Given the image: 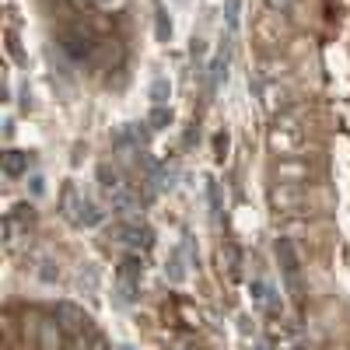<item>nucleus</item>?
<instances>
[{
    "label": "nucleus",
    "instance_id": "obj_1",
    "mask_svg": "<svg viewBox=\"0 0 350 350\" xmlns=\"http://www.w3.org/2000/svg\"><path fill=\"white\" fill-rule=\"evenodd\" d=\"M308 144V133L301 126V109H284L280 116H273V123L267 130V148L277 158H301Z\"/></svg>",
    "mask_w": 350,
    "mask_h": 350
},
{
    "label": "nucleus",
    "instance_id": "obj_2",
    "mask_svg": "<svg viewBox=\"0 0 350 350\" xmlns=\"http://www.w3.org/2000/svg\"><path fill=\"white\" fill-rule=\"evenodd\" d=\"M95 179H98V189H102V196L109 200V207L112 211H120V214H133V211H140V189H133L130 183H126V175L116 168L112 161H102L98 168H95Z\"/></svg>",
    "mask_w": 350,
    "mask_h": 350
},
{
    "label": "nucleus",
    "instance_id": "obj_3",
    "mask_svg": "<svg viewBox=\"0 0 350 350\" xmlns=\"http://www.w3.org/2000/svg\"><path fill=\"white\" fill-rule=\"evenodd\" d=\"M56 46H60V53L67 56V60H74V64H92L98 42H92V36L81 32V28H64V32L56 36Z\"/></svg>",
    "mask_w": 350,
    "mask_h": 350
},
{
    "label": "nucleus",
    "instance_id": "obj_4",
    "mask_svg": "<svg viewBox=\"0 0 350 350\" xmlns=\"http://www.w3.org/2000/svg\"><path fill=\"white\" fill-rule=\"evenodd\" d=\"M270 207L277 214H298L305 207V186H291V183H273L270 186Z\"/></svg>",
    "mask_w": 350,
    "mask_h": 350
},
{
    "label": "nucleus",
    "instance_id": "obj_5",
    "mask_svg": "<svg viewBox=\"0 0 350 350\" xmlns=\"http://www.w3.org/2000/svg\"><path fill=\"white\" fill-rule=\"evenodd\" d=\"M56 323H60L64 333H70L74 340H77V336H88V333H95V329H92V315H88L84 308H77V305H70V301H60V305H56Z\"/></svg>",
    "mask_w": 350,
    "mask_h": 350
},
{
    "label": "nucleus",
    "instance_id": "obj_6",
    "mask_svg": "<svg viewBox=\"0 0 350 350\" xmlns=\"http://www.w3.org/2000/svg\"><path fill=\"white\" fill-rule=\"evenodd\" d=\"M315 168L305 161V158H280L277 168H273V183H291V186H305L312 183Z\"/></svg>",
    "mask_w": 350,
    "mask_h": 350
},
{
    "label": "nucleus",
    "instance_id": "obj_7",
    "mask_svg": "<svg viewBox=\"0 0 350 350\" xmlns=\"http://www.w3.org/2000/svg\"><path fill=\"white\" fill-rule=\"evenodd\" d=\"M32 343H36V350H64L67 347V333H64L60 323H56V315L53 319H36Z\"/></svg>",
    "mask_w": 350,
    "mask_h": 350
},
{
    "label": "nucleus",
    "instance_id": "obj_8",
    "mask_svg": "<svg viewBox=\"0 0 350 350\" xmlns=\"http://www.w3.org/2000/svg\"><path fill=\"white\" fill-rule=\"evenodd\" d=\"M28 165H32V154L28 151L8 148L4 154H0V172H4L8 179H21V175H28Z\"/></svg>",
    "mask_w": 350,
    "mask_h": 350
},
{
    "label": "nucleus",
    "instance_id": "obj_9",
    "mask_svg": "<svg viewBox=\"0 0 350 350\" xmlns=\"http://www.w3.org/2000/svg\"><path fill=\"white\" fill-rule=\"evenodd\" d=\"M81 207H84V196L77 193V186H74V183H64V189H60V214H64L70 224H77Z\"/></svg>",
    "mask_w": 350,
    "mask_h": 350
},
{
    "label": "nucleus",
    "instance_id": "obj_10",
    "mask_svg": "<svg viewBox=\"0 0 350 350\" xmlns=\"http://www.w3.org/2000/svg\"><path fill=\"white\" fill-rule=\"evenodd\" d=\"M256 88H259V95H262V105L280 116L284 105H287V95H291L287 88H280V84H259V81H256Z\"/></svg>",
    "mask_w": 350,
    "mask_h": 350
},
{
    "label": "nucleus",
    "instance_id": "obj_11",
    "mask_svg": "<svg viewBox=\"0 0 350 350\" xmlns=\"http://www.w3.org/2000/svg\"><path fill=\"white\" fill-rule=\"evenodd\" d=\"M151 18H154V39L158 42H172V32H175V28H172V14H168V8L161 4V0H151Z\"/></svg>",
    "mask_w": 350,
    "mask_h": 350
},
{
    "label": "nucleus",
    "instance_id": "obj_12",
    "mask_svg": "<svg viewBox=\"0 0 350 350\" xmlns=\"http://www.w3.org/2000/svg\"><path fill=\"white\" fill-rule=\"evenodd\" d=\"M221 81H228V53H217L211 60V67H207V92L211 95L221 88Z\"/></svg>",
    "mask_w": 350,
    "mask_h": 350
},
{
    "label": "nucleus",
    "instance_id": "obj_13",
    "mask_svg": "<svg viewBox=\"0 0 350 350\" xmlns=\"http://www.w3.org/2000/svg\"><path fill=\"white\" fill-rule=\"evenodd\" d=\"M175 123V112H172V105H151V112H148V126L151 130H168Z\"/></svg>",
    "mask_w": 350,
    "mask_h": 350
},
{
    "label": "nucleus",
    "instance_id": "obj_14",
    "mask_svg": "<svg viewBox=\"0 0 350 350\" xmlns=\"http://www.w3.org/2000/svg\"><path fill=\"white\" fill-rule=\"evenodd\" d=\"M277 256H280V267H284L287 273H298V267H301V259H298L295 245H291L287 239H277Z\"/></svg>",
    "mask_w": 350,
    "mask_h": 350
},
{
    "label": "nucleus",
    "instance_id": "obj_15",
    "mask_svg": "<svg viewBox=\"0 0 350 350\" xmlns=\"http://www.w3.org/2000/svg\"><path fill=\"white\" fill-rule=\"evenodd\" d=\"M148 98H151V105H168V98H172V81H168V77H154L151 88H148Z\"/></svg>",
    "mask_w": 350,
    "mask_h": 350
},
{
    "label": "nucleus",
    "instance_id": "obj_16",
    "mask_svg": "<svg viewBox=\"0 0 350 350\" xmlns=\"http://www.w3.org/2000/svg\"><path fill=\"white\" fill-rule=\"evenodd\" d=\"M4 46H8V56H11V60L14 64H25V49H21V39H18V32H14V28H8V32H4Z\"/></svg>",
    "mask_w": 350,
    "mask_h": 350
},
{
    "label": "nucleus",
    "instance_id": "obj_17",
    "mask_svg": "<svg viewBox=\"0 0 350 350\" xmlns=\"http://www.w3.org/2000/svg\"><path fill=\"white\" fill-rule=\"evenodd\" d=\"M74 350H109V347H105V340L98 333H88V336H77L74 340Z\"/></svg>",
    "mask_w": 350,
    "mask_h": 350
},
{
    "label": "nucleus",
    "instance_id": "obj_18",
    "mask_svg": "<svg viewBox=\"0 0 350 350\" xmlns=\"http://www.w3.org/2000/svg\"><path fill=\"white\" fill-rule=\"evenodd\" d=\"M92 4L102 11V14H123L130 8V0H92Z\"/></svg>",
    "mask_w": 350,
    "mask_h": 350
},
{
    "label": "nucleus",
    "instance_id": "obj_19",
    "mask_svg": "<svg viewBox=\"0 0 350 350\" xmlns=\"http://www.w3.org/2000/svg\"><path fill=\"white\" fill-rule=\"evenodd\" d=\"M11 217H14V221H21V224L28 228V224L36 221V207H32V203H18V207L11 211Z\"/></svg>",
    "mask_w": 350,
    "mask_h": 350
},
{
    "label": "nucleus",
    "instance_id": "obj_20",
    "mask_svg": "<svg viewBox=\"0 0 350 350\" xmlns=\"http://www.w3.org/2000/svg\"><path fill=\"white\" fill-rule=\"evenodd\" d=\"M214 158L217 161L228 158V133H214Z\"/></svg>",
    "mask_w": 350,
    "mask_h": 350
},
{
    "label": "nucleus",
    "instance_id": "obj_21",
    "mask_svg": "<svg viewBox=\"0 0 350 350\" xmlns=\"http://www.w3.org/2000/svg\"><path fill=\"white\" fill-rule=\"evenodd\" d=\"M267 8L277 11V14H287V11H295V8H298V0H267Z\"/></svg>",
    "mask_w": 350,
    "mask_h": 350
},
{
    "label": "nucleus",
    "instance_id": "obj_22",
    "mask_svg": "<svg viewBox=\"0 0 350 350\" xmlns=\"http://www.w3.org/2000/svg\"><path fill=\"white\" fill-rule=\"evenodd\" d=\"M207 193H211V207H214V214H221V193H217V183H211Z\"/></svg>",
    "mask_w": 350,
    "mask_h": 350
},
{
    "label": "nucleus",
    "instance_id": "obj_23",
    "mask_svg": "<svg viewBox=\"0 0 350 350\" xmlns=\"http://www.w3.org/2000/svg\"><path fill=\"white\" fill-rule=\"evenodd\" d=\"M203 53H207L203 39H193V46H189V56H193V60H203Z\"/></svg>",
    "mask_w": 350,
    "mask_h": 350
},
{
    "label": "nucleus",
    "instance_id": "obj_24",
    "mask_svg": "<svg viewBox=\"0 0 350 350\" xmlns=\"http://www.w3.org/2000/svg\"><path fill=\"white\" fill-rule=\"evenodd\" d=\"M28 183H32V193H36V196H42V193H46V179H42V175H32Z\"/></svg>",
    "mask_w": 350,
    "mask_h": 350
},
{
    "label": "nucleus",
    "instance_id": "obj_25",
    "mask_svg": "<svg viewBox=\"0 0 350 350\" xmlns=\"http://www.w3.org/2000/svg\"><path fill=\"white\" fill-rule=\"evenodd\" d=\"M228 18H231V21L239 18V0H228Z\"/></svg>",
    "mask_w": 350,
    "mask_h": 350
}]
</instances>
